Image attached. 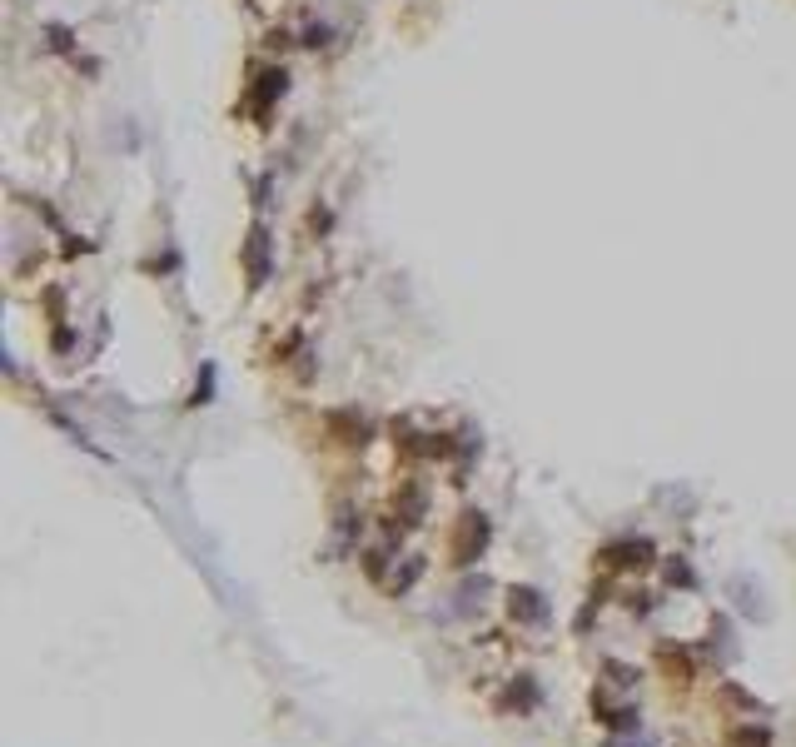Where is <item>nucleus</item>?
Here are the masks:
<instances>
[{"mask_svg": "<svg viewBox=\"0 0 796 747\" xmlns=\"http://www.w3.org/2000/svg\"><path fill=\"white\" fill-rule=\"evenodd\" d=\"M244 259H249V284L259 290V284L269 279V234H264V225H254L249 244H244Z\"/></svg>", "mask_w": 796, "mask_h": 747, "instance_id": "2", "label": "nucleus"}, {"mask_svg": "<svg viewBox=\"0 0 796 747\" xmlns=\"http://www.w3.org/2000/svg\"><path fill=\"white\" fill-rule=\"evenodd\" d=\"M483 544H488V519H483V513H468L463 533H458V544H453V563H473V558L483 553Z\"/></svg>", "mask_w": 796, "mask_h": 747, "instance_id": "1", "label": "nucleus"}, {"mask_svg": "<svg viewBox=\"0 0 796 747\" xmlns=\"http://www.w3.org/2000/svg\"><path fill=\"white\" fill-rule=\"evenodd\" d=\"M264 85L254 90V105H259V110H269V100H274V95H284V70H264Z\"/></svg>", "mask_w": 796, "mask_h": 747, "instance_id": "5", "label": "nucleus"}, {"mask_svg": "<svg viewBox=\"0 0 796 747\" xmlns=\"http://www.w3.org/2000/svg\"><path fill=\"white\" fill-rule=\"evenodd\" d=\"M647 558H652V548L647 544H618V548H607L603 563L607 568H642Z\"/></svg>", "mask_w": 796, "mask_h": 747, "instance_id": "4", "label": "nucleus"}, {"mask_svg": "<svg viewBox=\"0 0 796 747\" xmlns=\"http://www.w3.org/2000/svg\"><path fill=\"white\" fill-rule=\"evenodd\" d=\"M508 613H513L518 623H543L548 618L543 598L532 593V588H513V593H508Z\"/></svg>", "mask_w": 796, "mask_h": 747, "instance_id": "3", "label": "nucleus"}, {"mask_svg": "<svg viewBox=\"0 0 796 747\" xmlns=\"http://www.w3.org/2000/svg\"><path fill=\"white\" fill-rule=\"evenodd\" d=\"M732 747H767V733H761V727H742V733L732 737Z\"/></svg>", "mask_w": 796, "mask_h": 747, "instance_id": "6", "label": "nucleus"}]
</instances>
